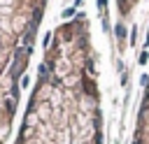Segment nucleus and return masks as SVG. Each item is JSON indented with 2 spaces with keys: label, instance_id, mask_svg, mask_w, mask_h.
<instances>
[{
  "label": "nucleus",
  "instance_id": "nucleus-2",
  "mask_svg": "<svg viewBox=\"0 0 149 144\" xmlns=\"http://www.w3.org/2000/svg\"><path fill=\"white\" fill-rule=\"evenodd\" d=\"M130 144H149V79H147V86H144V93H142V102H140V109H137Z\"/></svg>",
  "mask_w": 149,
  "mask_h": 144
},
{
  "label": "nucleus",
  "instance_id": "nucleus-3",
  "mask_svg": "<svg viewBox=\"0 0 149 144\" xmlns=\"http://www.w3.org/2000/svg\"><path fill=\"white\" fill-rule=\"evenodd\" d=\"M137 2H140V0H116V5H119V12H121L123 16H126V14H130V12H133V7H135Z\"/></svg>",
  "mask_w": 149,
  "mask_h": 144
},
{
  "label": "nucleus",
  "instance_id": "nucleus-1",
  "mask_svg": "<svg viewBox=\"0 0 149 144\" xmlns=\"http://www.w3.org/2000/svg\"><path fill=\"white\" fill-rule=\"evenodd\" d=\"M23 123L33 137L14 144H102L98 67L84 12L51 33Z\"/></svg>",
  "mask_w": 149,
  "mask_h": 144
}]
</instances>
